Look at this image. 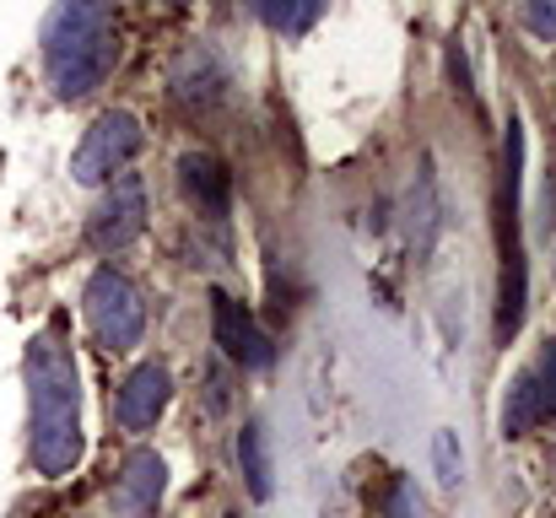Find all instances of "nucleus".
Segmentation results:
<instances>
[{
  "label": "nucleus",
  "mask_w": 556,
  "mask_h": 518,
  "mask_svg": "<svg viewBox=\"0 0 556 518\" xmlns=\"http://www.w3.org/2000/svg\"><path fill=\"white\" fill-rule=\"evenodd\" d=\"M222 87H227V71L211 49H189L185 65L174 71V98H185V103H211Z\"/></svg>",
  "instance_id": "f8f14e48"
},
{
  "label": "nucleus",
  "mask_w": 556,
  "mask_h": 518,
  "mask_svg": "<svg viewBox=\"0 0 556 518\" xmlns=\"http://www.w3.org/2000/svg\"><path fill=\"white\" fill-rule=\"evenodd\" d=\"M168 400H174L168 367L141 362V367L119 383V394H114V421H119L125 432H147V427H157V416L168 410Z\"/></svg>",
  "instance_id": "6e6552de"
},
{
  "label": "nucleus",
  "mask_w": 556,
  "mask_h": 518,
  "mask_svg": "<svg viewBox=\"0 0 556 518\" xmlns=\"http://www.w3.org/2000/svg\"><path fill=\"white\" fill-rule=\"evenodd\" d=\"M238 465H243V476H249V497L265 503V497H270V454H265V427H260V421H249V427L238 432Z\"/></svg>",
  "instance_id": "ddd939ff"
},
{
  "label": "nucleus",
  "mask_w": 556,
  "mask_h": 518,
  "mask_svg": "<svg viewBox=\"0 0 556 518\" xmlns=\"http://www.w3.org/2000/svg\"><path fill=\"white\" fill-rule=\"evenodd\" d=\"M119 60V11L114 0H54L43 16V71L60 98H87L109 81Z\"/></svg>",
  "instance_id": "f03ea898"
},
{
  "label": "nucleus",
  "mask_w": 556,
  "mask_h": 518,
  "mask_svg": "<svg viewBox=\"0 0 556 518\" xmlns=\"http://www.w3.org/2000/svg\"><path fill=\"white\" fill-rule=\"evenodd\" d=\"M81 308H87V325H92L98 345H109V351H130L147 336V303H141L136 281L119 276L114 265L92 270V281L81 292Z\"/></svg>",
  "instance_id": "20e7f679"
},
{
  "label": "nucleus",
  "mask_w": 556,
  "mask_h": 518,
  "mask_svg": "<svg viewBox=\"0 0 556 518\" xmlns=\"http://www.w3.org/2000/svg\"><path fill=\"white\" fill-rule=\"evenodd\" d=\"M179 189H185V200L205 222H222V216L232 211V178H227V168H222L216 157H205V152L179 157Z\"/></svg>",
  "instance_id": "9b49d317"
},
{
  "label": "nucleus",
  "mask_w": 556,
  "mask_h": 518,
  "mask_svg": "<svg viewBox=\"0 0 556 518\" xmlns=\"http://www.w3.org/2000/svg\"><path fill=\"white\" fill-rule=\"evenodd\" d=\"M168 492V465L163 454L152 448H136L125 465H119V481H114V514L119 518H152L157 503Z\"/></svg>",
  "instance_id": "9d476101"
},
{
  "label": "nucleus",
  "mask_w": 556,
  "mask_h": 518,
  "mask_svg": "<svg viewBox=\"0 0 556 518\" xmlns=\"http://www.w3.org/2000/svg\"><path fill=\"white\" fill-rule=\"evenodd\" d=\"M227 518H243V514H227Z\"/></svg>",
  "instance_id": "f3484780"
},
{
  "label": "nucleus",
  "mask_w": 556,
  "mask_h": 518,
  "mask_svg": "<svg viewBox=\"0 0 556 518\" xmlns=\"http://www.w3.org/2000/svg\"><path fill=\"white\" fill-rule=\"evenodd\" d=\"M525 5V27L535 38H556V0H519Z\"/></svg>",
  "instance_id": "dca6fc26"
},
{
  "label": "nucleus",
  "mask_w": 556,
  "mask_h": 518,
  "mask_svg": "<svg viewBox=\"0 0 556 518\" xmlns=\"http://www.w3.org/2000/svg\"><path fill=\"white\" fill-rule=\"evenodd\" d=\"M519 189H525V130L514 119L503 178H497V341L519 336L525 298H530V270H525V243H519Z\"/></svg>",
  "instance_id": "7ed1b4c3"
},
{
  "label": "nucleus",
  "mask_w": 556,
  "mask_h": 518,
  "mask_svg": "<svg viewBox=\"0 0 556 518\" xmlns=\"http://www.w3.org/2000/svg\"><path fill=\"white\" fill-rule=\"evenodd\" d=\"M552 416H556V345L530 367V372L514 378L508 405H503V432H508V438H525V432L546 427Z\"/></svg>",
  "instance_id": "0eeeda50"
},
{
  "label": "nucleus",
  "mask_w": 556,
  "mask_h": 518,
  "mask_svg": "<svg viewBox=\"0 0 556 518\" xmlns=\"http://www.w3.org/2000/svg\"><path fill=\"white\" fill-rule=\"evenodd\" d=\"M141 141H147L141 119H136L130 109H109V114L81 136V147H76V157H71L76 184H114L119 173L130 168V157L141 152Z\"/></svg>",
  "instance_id": "39448f33"
},
{
  "label": "nucleus",
  "mask_w": 556,
  "mask_h": 518,
  "mask_svg": "<svg viewBox=\"0 0 556 518\" xmlns=\"http://www.w3.org/2000/svg\"><path fill=\"white\" fill-rule=\"evenodd\" d=\"M211 330H216V345H222L238 367H270V362H276V345L265 341V330L254 325V314H249L238 298H227V292L211 298Z\"/></svg>",
  "instance_id": "1a4fd4ad"
},
{
  "label": "nucleus",
  "mask_w": 556,
  "mask_h": 518,
  "mask_svg": "<svg viewBox=\"0 0 556 518\" xmlns=\"http://www.w3.org/2000/svg\"><path fill=\"white\" fill-rule=\"evenodd\" d=\"M27 448L38 476L60 481L81 465V372L60 336V325H43L27 341Z\"/></svg>",
  "instance_id": "f257e3e1"
},
{
  "label": "nucleus",
  "mask_w": 556,
  "mask_h": 518,
  "mask_svg": "<svg viewBox=\"0 0 556 518\" xmlns=\"http://www.w3.org/2000/svg\"><path fill=\"white\" fill-rule=\"evenodd\" d=\"M432 465H438V481L443 487H459L465 481V454L454 448V432H438L432 438Z\"/></svg>",
  "instance_id": "2eb2a0df"
},
{
  "label": "nucleus",
  "mask_w": 556,
  "mask_h": 518,
  "mask_svg": "<svg viewBox=\"0 0 556 518\" xmlns=\"http://www.w3.org/2000/svg\"><path fill=\"white\" fill-rule=\"evenodd\" d=\"M147 232V184L136 173L114 178V189L98 200V211L87 216V243L103 249V254H119L130 249L136 238Z\"/></svg>",
  "instance_id": "423d86ee"
},
{
  "label": "nucleus",
  "mask_w": 556,
  "mask_h": 518,
  "mask_svg": "<svg viewBox=\"0 0 556 518\" xmlns=\"http://www.w3.org/2000/svg\"><path fill=\"white\" fill-rule=\"evenodd\" d=\"M249 11L265 27H276V33H303V27H314V16L325 11V0H249Z\"/></svg>",
  "instance_id": "4468645a"
}]
</instances>
